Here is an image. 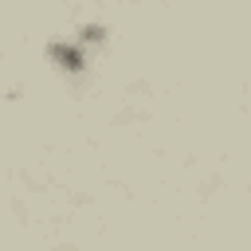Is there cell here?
<instances>
[{
  "label": "cell",
  "instance_id": "cell-1",
  "mask_svg": "<svg viewBox=\"0 0 251 251\" xmlns=\"http://www.w3.org/2000/svg\"><path fill=\"white\" fill-rule=\"evenodd\" d=\"M47 59H51L55 71H63V75H82L86 63H90V51H86L78 39H51V43H47Z\"/></svg>",
  "mask_w": 251,
  "mask_h": 251
},
{
  "label": "cell",
  "instance_id": "cell-2",
  "mask_svg": "<svg viewBox=\"0 0 251 251\" xmlns=\"http://www.w3.org/2000/svg\"><path fill=\"white\" fill-rule=\"evenodd\" d=\"M75 39H78V43H82V47L90 51V47H98V43H106V27H102V24H82Z\"/></svg>",
  "mask_w": 251,
  "mask_h": 251
}]
</instances>
